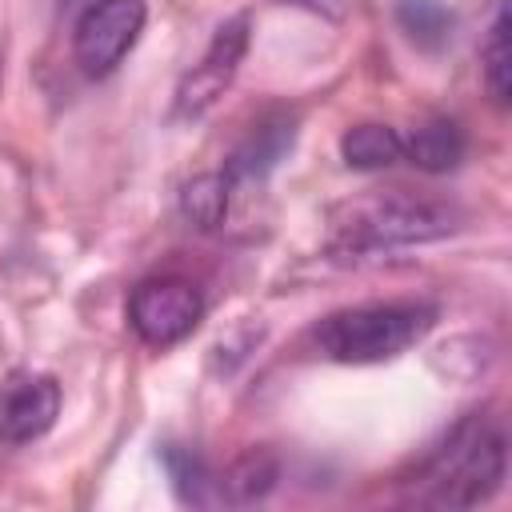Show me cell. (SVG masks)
Listing matches in <instances>:
<instances>
[{"label": "cell", "mask_w": 512, "mask_h": 512, "mask_svg": "<svg viewBox=\"0 0 512 512\" xmlns=\"http://www.w3.org/2000/svg\"><path fill=\"white\" fill-rule=\"evenodd\" d=\"M464 132L456 120L432 116L420 128H412V136H404V160L416 164L420 172H452L464 160Z\"/></svg>", "instance_id": "9c48e42d"}, {"label": "cell", "mask_w": 512, "mask_h": 512, "mask_svg": "<svg viewBox=\"0 0 512 512\" xmlns=\"http://www.w3.org/2000/svg\"><path fill=\"white\" fill-rule=\"evenodd\" d=\"M504 476V424L488 412H468L436 448H428V456L404 480V500L420 508H476L504 488Z\"/></svg>", "instance_id": "6da1fadb"}, {"label": "cell", "mask_w": 512, "mask_h": 512, "mask_svg": "<svg viewBox=\"0 0 512 512\" xmlns=\"http://www.w3.org/2000/svg\"><path fill=\"white\" fill-rule=\"evenodd\" d=\"M480 76H484V88L492 96V104H508V92H512V44H508V4H496L492 12V24H488V36L480 44Z\"/></svg>", "instance_id": "7c38bea8"}, {"label": "cell", "mask_w": 512, "mask_h": 512, "mask_svg": "<svg viewBox=\"0 0 512 512\" xmlns=\"http://www.w3.org/2000/svg\"><path fill=\"white\" fill-rule=\"evenodd\" d=\"M300 4H312V8H324V0H300Z\"/></svg>", "instance_id": "2e32d148"}, {"label": "cell", "mask_w": 512, "mask_h": 512, "mask_svg": "<svg viewBox=\"0 0 512 512\" xmlns=\"http://www.w3.org/2000/svg\"><path fill=\"white\" fill-rule=\"evenodd\" d=\"M460 212L440 200H424L412 192H388L368 204H356L352 216L340 224V248L352 252H380L400 244H428L452 236Z\"/></svg>", "instance_id": "3957f363"}, {"label": "cell", "mask_w": 512, "mask_h": 512, "mask_svg": "<svg viewBox=\"0 0 512 512\" xmlns=\"http://www.w3.org/2000/svg\"><path fill=\"white\" fill-rule=\"evenodd\" d=\"M204 320V292L188 276H152L128 296V324L148 348H172Z\"/></svg>", "instance_id": "277c9868"}, {"label": "cell", "mask_w": 512, "mask_h": 512, "mask_svg": "<svg viewBox=\"0 0 512 512\" xmlns=\"http://www.w3.org/2000/svg\"><path fill=\"white\" fill-rule=\"evenodd\" d=\"M432 324L436 304L428 300H376L324 316L312 328V344L336 364H380L420 344Z\"/></svg>", "instance_id": "7a4b0ae2"}, {"label": "cell", "mask_w": 512, "mask_h": 512, "mask_svg": "<svg viewBox=\"0 0 512 512\" xmlns=\"http://www.w3.org/2000/svg\"><path fill=\"white\" fill-rule=\"evenodd\" d=\"M400 24L416 36V40H440L448 32V12L436 0H404L400 4Z\"/></svg>", "instance_id": "9a60e30c"}, {"label": "cell", "mask_w": 512, "mask_h": 512, "mask_svg": "<svg viewBox=\"0 0 512 512\" xmlns=\"http://www.w3.org/2000/svg\"><path fill=\"white\" fill-rule=\"evenodd\" d=\"M148 20L144 0H96L72 28V56L88 76H108L140 40Z\"/></svg>", "instance_id": "5b68a950"}, {"label": "cell", "mask_w": 512, "mask_h": 512, "mask_svg": "<svg viewBox=\"0 0 512 512\" xmlns=\"http://www.w3.org/2000/svg\"><path fill=\"white\" fill-rule=\"evenodd\" d=\"M248 40H252V20H248L244 12L232 16V20H224V24L212 32V40H208L200 64H196V68L180 80V88H176V100H172L176 120H196V116H204V112L224 96V88L236 80V72H240V64H244Z\"/></svg>", "instance_id": "8992f818"}, {"label": "cell", "mask_w": 512, "mask_h": 512, "mask_svg": "<svg viewBox=\"0 0 512 512\" xmlns=\"http://www.w3.org/2000/svg\"><path fill=\"white\" fill-rule=\"evenodd\" d=\"M340 156L348 168L380 172L404 160V136L388 124H356L340 136Z\"/></svg>", "instance_id": "30bf717a"}, {"label": "cell", "mask_w": 512, "mask_h": 512, "mask_svg": "<svg viewBox=\"0 0 512 512\" xmlns=\"http://www.w3.org/2000/svg\"><path fill=\"white\" fill-rule=\"evenodd\" d=\"M168 472L176 480V492L184 504H196V508H212V504H224V492H220V480L204 468V460H196L192 452H168Z\"/></svg>", "instance_id": "5bb4252c"}, {"label": "cell", "mask_w": 512, "mask_h": 512, "mask_svg": "<svg viewBox=\"0 0 512 512\" xmlns=\"http://www.w3.org/2000/svg\"><path fill=\"white\" fill-rule=\"evenodd\" d=\"M296 140V120L288 112H276V116H264L260 124H252V132L232 148L228 164H224V176L232 184H244V180H264L280 160L284 152L292 148Z\"/></svg>", "instance_id": "ba28073f"}, {"label": "cell", "mask_w": 512, "mask_h": 512, "mask_svg": "<svg viewBox=\"0 0 512 512\" xmlns=\"http://www.w3.org/2000/svg\"><path fill=\"white\" fill-rule=\"evenodd\" d=\"M60 416V384L44 372H16L0 388V444H28Z\"/></svg>", "instance_id": "52a82bcc"}, {"label": "cell", "mask_w": 512, "mask_h": 512, "mask_svg": "<svg viewBox=\"0 0 512 512\" xmlns=\"http://www.w3.org/2000/svg\"><path fill=\"white\" fill-rule=\"evenodd\" d=\"M228 192H232V180L224 172H204V176H192L180 192V212L192 228L200 232H212L216 224H224V212H228Z\"/></svg>", "instance_id": "4fadbf2b"}, {"label": "cell", "mask_w": 512, "mask_h": 512, "mask_svg": "<svg viewBox=\"0 0 512 512\" xmlns=\"http://www.w3.org/2000/svg\"><path fill=\"white\" fill-rule=\"evenodd\" d=\"M276 480H280L276 456L264 448H252L220 476V492H224V504H252V500H264L276 488Z\"/></svg>", "instance_id": "8fae6325"}]
</instances>
